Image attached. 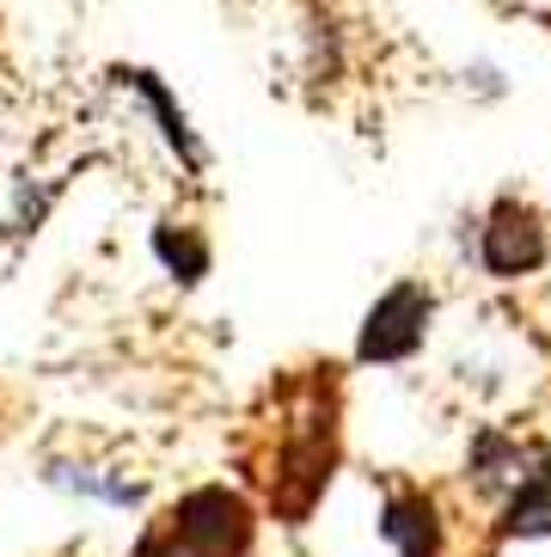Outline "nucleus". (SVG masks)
Instances as JSON below:
<instances>
[{"label":"nucleus","mask_w":551,"mask_h":557,"mask_svg":"<svg viewBox=\"0 0 551 557\" xmlns=\"http://www.w3.org/2000/svg\"><path fill=\"white\" fill-rule=\"evenodd\" d=\"M460 246L490 282H527L551 263V221L534 197L497 190L478 214L460 221Z\"/></svg>","instance_id":"1"},{"label":"nucleus","mask_w":551,"mask_h":557,"mask_svg":"<svg viewBox=\"0 0 551 557\" xmlns=\"http://www.w3.org/2000/svg\"><path fill=\"white\" fill-rule=\"evenodd\" d=\"M245 545H252V503L228 484H203L147 527L135 557H245Z\"/></svg>","instance_id":"2"},{"label":"nucleus","mask_w":551,"mask_h":557,"mask_svg":"<svg viewBox=\"0 0 551 557\" xmlns=\"http://www.w3.org/2000/svg\"><path fill=\"white\" fill-rule=\"evenodd\" d=\"M105 86L123 92V99H135V111L147 116L154 141L172 153V165H179L184 178H191V184L209 178L215 153H209V141H203V129H196L191 104L179 99V86L166 81L160 67H147V62H105Z\"/></svg>","instance_id":"3"},{"label":"nucleus","mask_w":551,"mask_h":557,"mask_svg":"<svg viewBox=\"0 0 551 557\" xmlns=\"http://www.w3.org/2000/svg\"><path fill=\"white\" fill-rule=\"evenodd\" d=\"M429 325H436V288L423 276L387 282L356 325V361L362 368H405L423 356Z\"/></svg>","instance_id":"4"},{"label":"nucleus","mask_w":551,"mask_h":557,"mask_svg":"<svg viewBox=\"0 0 551 557\" xmlns=\"http://www.w3.org/2000/svg\"><path fill=\"white\" fill-rule=\"evenodd\" d=\"M147 251H154V263L166 270L172 288H203V282L215 276V239H209L203 221H191V214H160V221L147 227Z\"/></svg>","instance_id":"5"},{"label":"nucleus","mask_w":551,"mask_h":557,"mask_svg":"<svg viewBox=\"0 0 551 557\" xmlns=\"http://www.w3.org/2000/svg\"><path fill=\"white\" fill-rule=\"evenodd\" d=\"M503 540H551V447H527V466L509 484Z\"/></svg>","instance_id":"6"},{"label":"nucleus","mask_w":551,"mask_h":557,"mask_svg":"<svg viewBox=\"0 0 551 557\" xmlns=\"http://www.w3.org/2000/svg\"><path fill=\"white\" fill-rule=\"evenodd\" d=\"M380 540L399 557H441V515L423 491H392L380 503Z\"/></svg>","instance_id":"7"},{"label":"nucleus","mask_w":551,"mask_h":557,"mask_svg":"<svg viewBox=\"0 0 551 557\" xmlns=\"http://www.w3.org/2000/svg\"><path fill=\"white\" fill-rule=\"evenodd\" d=\"M472 484H485V491H503V484H515L521 466H527V447L515 442V435H503V429H478L472 435Z\"/></svg>","instance_id":"8"},{"label":"nucleus","mask_w":551,"mask_h":557,"mask_svg":"<svg viewBox=\"0 0 551 557\" xmlns=\"http://www.w3.org/2000/svg\"><path fill=\"white\" fill-rule=\"evenodd\" d=\"M44 478L56 484V491L98 496V503H111V508H135V503H142V484L123 478V472H93V466H62V459H49Z\"/></svg>","instance_id":"9"},{"label":"nucleus","mask_w":551,"mask_h":557,"mask_svg":"<svg viewBox=\"0 0 551 557\" xmlns=\"http://www.w3.org/2000/svg\"><path fill=\"white\" fill-rule=\"evenodd\" d=\"M460 81H466V92H472V99H485V104L509 99V74H503L497 62H472L466 74H460Z\"/></svg>","instance_id":"10"}]
</instances>
